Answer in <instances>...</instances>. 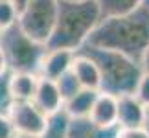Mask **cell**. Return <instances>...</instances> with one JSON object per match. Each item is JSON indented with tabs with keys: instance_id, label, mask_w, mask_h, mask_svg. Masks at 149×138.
<instances>
[{
	"instance_id": "6da1fadb",
	"label": "cell",
	"mask_w": 149,
	"mask_h": 138,
	"mask_svg": "<svg viewBox=\"0 0 149 138\" xmlns=\"http://www.w3.org/2000/svg\"><path fill=\"white\" fill-rule=\"evenodd\" d=\"M85 44L118 52L140 63L149 48V6L144 4L127 15L101 19Z\"/></svg>"
},
{
	"instance_id": "cb8c5ba5",
	"label": "cell",
	"mask_w": 149,
	"mask_h": 138,
	"mask_svg": "<svg viewBox=\"0 0 149 138\" xmlns=\"http://www.w3.org/2000/svg\"><path fill=\"white\" fill-rule=\"evenodd\" d=\"M9 68H8V63H6V57H4V52L0 50V76H4V74H8Z\"/></svg>"
},
{
	"instance_id": "5bb4252c",
	"label": "cell",
	"mask_w": 149,
	"mask_h": 138,
	"mask_svg": "<svg viewBox=\"0 0 149 138\" xmlns=\"http://www.w3.org/2000/svg\"><path fill=\"white\" fill-rule=\"evenodd\" d=\"M98 94L100 92L88 90V89L79 90L76 96H72L70 100L65 101V111L68 112L70 118H87L90 114V111H92Z\"/></svg>"
},
{
	"instance_id": "603a6c76",
	"label": "cell",
	"mask_w": 149,
	"mask_h": 138,
	"mask_svg": "<svg viewBox=\"0 0 149 138\" xmlns=\"http://www.w3.org/2000/svg\"><path fill=\"white\" fill-rule=\"evenodd\" d=\"M140 66H142V72H144V74H149V48L144 52V55H142Z\"/></svg>"
},
{
	"instance_id": "9c48e42d",
	"label": "cell",
	"mask_w": 149,
	"mask_h": 138,
	"mask_svg": "<svg viewBox=\"0 0 149 138\" xmlns=\"http://www.w3.org/2000/svg\"><path fill=\"white\" fill-rule=\"evenodd\" d=\"M144 118L146 105H142L134 94L118 98V125L122 129L144 127Z\"/></svg>"
},
{
	"instance_id": "5b68a950",
	"label": "cell",
	"mask_w": 149,
	"mask_h": 138,
	"mask_svg": "<svg viewBox=\"0 0 149 138\" xmlns=\"http://www.w3.org/2000/svg\"><path fill=\"white\" fill-rule=\"evenodd\" d=\"M59 0H30L19 13V26L33 41L46 44L57 22Z\"/></svg>"
},
{
	"instance_id": "d6986e66",
	"label": "cell",
	"mask_w": 149,
	"mask_h": 138,
	"mask_svg": "<svg viewBox=\"0 0 149 138\" xmlns=\"http://www.w3.org/2000/svg\"><path fill=\"white\" fill-rule=\"evenodd\" d=\"M9 76H11V72L0 76V111L2 112H8L9 105L13 103L11 94H9Z\"/></svg>"
},
{
	"instance_id": "7402d4cb",
	"label": "cell",
	"mask_w": 149,
	"mask_h": 138,
	"mask_svg": "<svg viewBox=\"0 0 149 138\" xmlns=\"http://www.w3.org/2000/svg\"><path fill=\"white\" fill-rule=\"evenodd\" d=\"M116 138H149V133L144 127H134V129H122L120 127Z\"/></svg>"
},
{
	"instance_id": "4316f807",
	"label": "cell",
	"mask_w": 149,
	"mask_h": 138,
	"mask_svg": "<svg viewBox=\"0 0 149 138\" xmlns=\"http://www.w3.org/2000/svg\"><path fill=\"white\" fill-rule=\"evenodd\" d=\"M15 138H31V136H24V135H15Z\"/></svg>"
},
{
	"instance_id": "9a60e30c",
	"label": "cell",
	"mask_w": 149,
	"mask_h": 138,
	"mask_svg": "<svg viewBox=\"0 0 149 138\" xmlns=\"http://www.w3.org/2000/svg\"><path fill=\"white\" fill-rule=\"evenodd\" d=\"M101 11V19L107 17H120L133 13L146 4V0H96Z\"/></svg>"
},
{
	"instance_id": "44dd1931",
	"label": "cell",
	"mask_w": 149,
	"mask_h": 138,
	"mask_svg": "<svg viewBox=\"0 0 149 138\" xmlns=\"http://www.w3.org/2000/svg\"><path fill=\"white\" fill-rule=\"evenodd\" d=\"M15 127L11 123L8 112H0V138H15Z\"/></svg>"
},
{
	"instance_id": "8992f818",
	"label": "cell",
	"mask_w": 149,
	"mask_h": 138,
	"mask_svg": "<svg viewBox=\"0 0 149 138\" xmlns=\"http://www.w3.org/2000/svg\"><path fill=\"white\" fill-rule=\"evenodd\" d=\"M8 116L17 135L31 138H41L48 123V116L33 101H13L8 109Z\"/></svg>"
},
{
	"instance_id": "8fae6325",
	"label": "cell",
	"mask_w": 149,
	"mask_h": 138,
	"mask_svg": "<svg viewBox=\"0 0 149 138\" xmlns=\"http://www.w3.org/2000/svg\"><path fill=\"white\" fill-rule=\"evenodd\" d=\"M120 127H100L88 116L70 118L66 138H116Z\"/></svg>"
},
{
	"instance_id": "4fadbf2b",
	"label": "cell",
	"mask_w": 149,
	"mask_h": 138,
	"mask_svg": "<svg viewBox=\"0 0 149 138\" xmlns=\"http://www.w3.org/2000/svg\"><path fill=\"white\" fill-rule=\"evenodd\" d=\"M39 85V74L31 72H11L9 94L13 101H31Z\"/></svg>"
},
{
	"instance_id": "7a4b0ae2",
	"label": "cell",
	"mask_w": 149,
	"mask_h": 138,
	"mask_svg": "<svg viewBox=\"0 0 149 138\" xmlns=\"http://www.w3.org/2000/svg\"><path fill=\"white\" fill-rule=\"evenodd\" d=\"M101 20L96 0H59L57 22L46 43L48 50L76 52L88 41L90 33Z\"/></svg>"
},
{
	"instance_id": "484cf974",
	"label": "cell",
	"mask_w": 149,
	"mask_h": 138,
	"mask_svg": "<svg viewBox=\"0 0 149 138\" xmlns=\"http://www.w3.org/2000/svg\"><path fill=\"white\" fill-rule=\"evenodd\" d=\"M144 129L149 133V107H146V118H144Z\"/></svg>"
},
{
	"instance_id": "ffe728a7",
	"label": "cell",
	"mask_w": 149,
	"mask_h": 138,
	"mask_svg": "<svg viewBox=\"0 0 149 138\" xmlns=\"http://www.w3.org/2000/svg\"><path fill=\"white\" fill-rule=\"evenodd\" d=\"M134 96L140 100L142 105L149 107V74H142V77L138 81V87L134 90Z\"/></svg>"
},
{
	"instance_id": "ba28073f",
	"label": "cell",
	"mask_w": 149,
	"mask_h": 138,
	"mask_svg": "<svg viewBox=\"0 0 149 138\" xmlns=\"http://www.w3.org/2000/svg\"><path fill=\"white\" fill-rule=\"evenodd\" d=\"M31 101L46 116H52V114L59 112L61 109H65V100H63L61 90L57 87V81L44 79V77H39V85H37L35 96H33Z\"/></svg>"
},
{
	"instance_id": "3957f363",
	"label": "cell",
	"mask_w": 149,
	"mask_h": 138,
	"mask_svg": "<svg viewBox=\"0 0 149 138\" xmlns=\"http://www.w3.org/2000/svg\"><path fill=\"white\" fill-rule=\"evenodd\" d=\"M76 54H81L96 63L101 77L100 92H105V94L116 98L134 94L138 81L144 74L140 63H136L134 59L123 54H118V52L96 48V46L88 44H83Z\"/></svg>"
},
{
	"instance_id": "e0dca14e",
	"label": "cell",
	"mask_w": 149,
	"mask_h": 138,
	"mask_svg": "<svg viewBox=\"0 0 149 138\" xmlns=\"http://www.w3.org/2000/svg\"><path fill=\"white\" fill-rule=\"evenodd\" d=\"M57 87H59L61 96H63V100H65V101L70 100L72 96H76L79 90H83L81 83L77 81V77L74 76L72 70H68L66 74H63V76L57 79Z\"/></svg>"
},
{
	"instance_id": "52a82bcc",
	"label": "cell",
	"mask_w": 149,
	"mask_h": 138,
	"mask_svg": "<svg viewBox=\"0 0 149 138\" xmlns=\"http://www.w3.org/2000/svg\"><path fill=\"white\" fill-rule=\"evenodd\" d=\"M76 54L70 50H46L41 65H39V77L57 81L63 74L72 68V61Z\"/></svg>"
},
{
	"instance_id": "7c38bea8",
	"label": "cell",
	"mask_w": 149,
	"mask_h": 138,
	"mask_svg": "<svg viewBox=\"0 0 149 138\" xmlns=\"http://www.w3.org/2000/svg\"><path fill=\"white\" fill-rule=\"evenodd\" d=\"M70 70L74 72V76L77 77V81L81 83L83 89L100 92V89H101V77H100L98 66H96V63L92 59H88V57H85L81 54H76Z\"/></svg>"
},
{
	"instance_id": "ac0fdd59",
	"label": "cell",
	"mask_w": 149,
	"mask_h": 138,
	"mask_svg": "<svg viewBox=\"0 0 149 138\" xmlns=\"http://www.w3.org/2000/svg\"><path fill=\"white\" fill-rule=\"evenodd\" d=\"M19 20V11L9 0H0V31L8 30Z\"/></svg>"
},
{
	"instance_id": "30bf717a",
	"label": "cell",
	"mask_w": 149,
	"mask_h": 138,
	"mask_svg": "<svg viewBox=\"0 0 149 138\" xmlns=\"http://www.w3.org/2000/svg\"><path fill=\"white\" fill-rule=\"evenodd\" d=\"M88 118L100 127H116L118 125V98L100 92Z\"/></svg>"
},
{
	"instance_id": "277c9868",
	"label": "cell",
	"mask_w": 149,
	"mask_h": 138,
	"mask_svg": "<svg viewBox=\"0 0 149 138\" xmlns=\"http://www.w3.org/2000/svg\"><path fill=\"white\" fill-rule=\"evenodd\" d=\"M0 50L4 52L9 72L37 74L39 65L48 48L46 44H41L28 37L19 26V22H15L13 26L0 33Z\"/></svg>"
},
{
	"instance_id": "f1b7e54d",
	"label": "cell",
	"mask_w": 149,
	"mask_h": 138,
	"mask_svg": "<svg viewBox=\"0 0 149 138\" xmlns=\"http://www.w3.org/2000/svg\"><path fill=\"white\" fill-rule=\"evenodd\" d=\"M0 33H2V31H0Z\"/></svg>"
},
{
	"instance_id": "d4e9b609",
	"label": "cell",
	"mask_w": 149,
	"mask_h": 138,
	"mask_svg": "<svg viewBox=\"0 0 149 138\" xmlns=\"http://www.w3.org/2000/svg\"><path fill=\"white\" fill-rule=\"evenodd\" d=\"M9 2H11V4H13V6H15V8H17V11H19V13H20V9H22V8H24V6H26L28 2H30V0H9Z\"/></svg>"
},
{
	"instance_id": "2e32d148",
	"label": "cell",
	"mask_w": 149,
	"mask_h": 138,
	"mask_svg": "<svg viewBox=\"0 0 149 138\" xmlns=\"http://www.w3.org/2000/svg\"><path fill=\"white\" fill-rule=\"evenodd\" d=\"M68 123H70V116L65 109H61L59 112L48 116V123L41 138H66L68 135Z\"/></svg>"
},
{
	"instance_id": "f546056e",
	"label": "cell",
	"mask_w": 149,
	"mask_h": 138,
	"mask_svg": "<svg viewBox=\"0 0 149 138\" xmlns=\"http://www.w3.org/2000/svg\"><path fill=\"white\" fill-rule=\"evenodd\" d=\"M0 112H2V111H0Z\"/></svg>"
},
{
	"instance_id": "83f0119b",
	"label": "cell",
	"mask_w": 149,
	"mask_h": 138,
	"mask_svg": "<svg viewBox=\"0 0 149 138\" xmlns=\"http://www.w3.org/2000/svg\"><path fill=\"white\" fill-rule=\"evenodd\" d=\"M146 4H147V6H149V0H146Z\"/></svg>"
}]
</instances>
